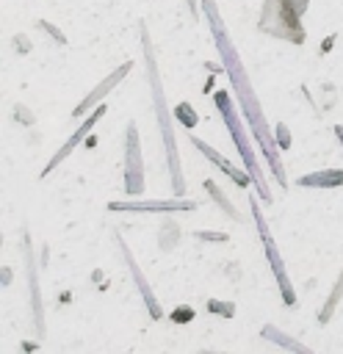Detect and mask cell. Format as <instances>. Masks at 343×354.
<instances>
[{"label":"cell","instance_id":"cell-15","mask_svg":"<svg viewBox=\"0 0 343 354\" xmlns=\"http://www.w3.org/2000/svg\"><path fill=\"white\" fill-rule=\"evenodd\" d=\"M177 241H180V227H177L172 218H166V221L160 224V230H158V243H160L163 252H172V249L177 246Z\"/></svg>","mask_w":343,"mask_h":354},{"label":"cell","instance_id":"cell-24","mask_svg":"<svg viewBox=\"0 0 343 354\" xmlns=\"http://www.w3.org/2000/svg\"><path fill=\"white\" fill-rule=\"evenodd\" d=\"M335 39H337L335 33H332V36H326V39H324V44H321V53H326V50H332V41H335Z\"/></svg>","mask_w":343,"mask_h":354},{"label":"cell","instance_id":"cell-11","mask_svg":"<svg viewBox=\"0 0 343 354\" xmlns=\"http://www.w3.org/2000/svg\"><path fill=\"white\" fill-rule=\"evenodd\" d=\"M130 66H133L130 61H127V64H119V66H116V69H113L108 77H102V80H100V83H97V86H94V88H91V91H89V94H86V97H83V100L75 105L72 116H86V111L97 108V105L105 100V94H111V88H113L116 83H122V80H124V75L130 72Z\"/></svg>","mask_w":343,"mask_h":354},{"label":"cell","instance_id":"cell-19","mask_svg":"<svg viewBox=\"0 0 343 354\" xmlns=\"http://www.w3.org/2000/svg\"><path fill=\"white\" fill-rule=\"evenodd\" d=\"M194 238L196 241H207V243H227L230 241V235L227 232H216V230H199V232H194Z\"/></svg>","mask_w":343,"mask_h":354},{"label":"cell","instance_id":"cell-10","mask_svg":"<svg viewBox=\"0 0 343 354\" xmlns=\"http://www.w3.org/2000/svg\"><path fill=\"white\" fill-rule=\"evenodd\" d=\"M105 111H108V108H105V102H100L97 108H91V113L86 116V122H83V124H80V127H77V130H75V133L66 138V144H64V147H61V149H58V152L50 158V163L41 169V177H47V174H50V171H53V169H55V166H58L64 158H69V155H72V149H75V147H77V144H80V141H83V138L91 133V127H94V124H97V122L105 116Z\"/></svg>","mask_w":343,"mask_h":354},{"label":"cell","instance_id":"cell-22","mask_svg":"<svg viewBox=\"0 0 343 354\" xmlns=\"http://www.w3.org/2000/svg\"><path fill=\"white\" fill-rule=\"evenodd\" d=\"M36 25H39V30H44V33H50V36L55 39V44H66V36H64V33H61L58 28H53L50 22H44V19H41V22H36Z\"/></svg>","mask_w":343,"mask_h":354},{"label":"cell","instance_id":"cell-16","mask_svg":"<svg viewBox=\"0 0 343 354\" xmlns=\"http://www.w3.org/2000/svg\"><path fill=\"white\" fill-rule=\"evenodd\" d=\"M205 191L213 196V202H216V205H219V207H221V210H224L230 218H238V210H235V205L227 199V194H224V191H221V188H219L213 180H205Z\"/></svg>","mask_w":343,"mask_h":354},{"label":"cell","instance_id":"cell-14","mask_svg":"<svg viewBox=\"0 0 343 354\" xmlns=\"http://www.w3.org/2000/svg\"><path fill=\"white\" fill-rule=\"evenodd\" d=\"M340 299H343V271H340V277H337V282H335L332 293L326 296V301H324V307H321V313H318V324H321V326L332 318V313H335V307H337V301H340Z\"/></svg>","mask_w":343,"mask_h":354},{"label":"cell","instance_id":"cell-20","mask_svg":"<svg viewBox=\"0 0 343 354\" xmlns=\"http://www.w3.org/2000/svg\"><path fill=\"white\" fill-rule=\"evenodd\" d=\"M274 138H277V147H279V149H288V147H290V130L285 127V122H279V124H277Z\"/></svg>","mask_w":343,"mask_h":354},{"label":"cell","instance_id":"cell-2","mask_svg":"<svg viewBox=\"0 0 343 354\" xmlns=\"http://www.w3.org/2000/svg\"><path fill=\"white\" fill-rule=\"evenodd\" d=\"M141 41H144V61H147V77H149V91H152V108L160 124V136H163V149H166V160H169V177H172V188L174 196L185 194V180H183V169H180V152H177V141H174V127H172V111L166 105V94L160 86V75H158V64H155V53H152V41H149V30L147 25H141Z\"/></svg>","mask_w":343,"mask_h":354},{"label":"cell","instance_id":"cell-21","mask_svg":"<svg viewBox=\"0 0 343 354\" xmlns=\"http://www.w3.org/2000/svg\"><path fill=\"white\" fill-rule=\"evenodd\" d=\"M174 324H188L191 318H194V310L188 307V304H180L177 310H172V315H169Z\"/></svg>","mask_w":343,"mask_h":354},{"label":"cell","instance_id":"cell-17","mask_svg":"<svg viewBox=\"0 0 343 354\" xmlns=\"http://www.w3.org/2000/svg\"><path fill=\"white\" fill-rule=\"evenodd\" d=\"M172 113H174V119H180V124L185 127V130H194L196 127V122H199V116H196V111H194V105L191 102H177L174 108H172Z\"/></svg>","mask_w":343,"mask_h":354},{"label":"cell","instance_id":"cell-6","mask_svg":"<svg viewBox=\"0 0 343 354\" xmlns=\"http://www.w3.org/2000/svg\"><path fill=\"white\" fill-rule=\"evenodd\" d=\"M124 194L138 196L144 194V160H141V141L138 127L130 119L124 133Z\"/></svg>","mask_w":343,"mask_h":354},{"label":"cell","instance_id":"cell-12","mask_svg":"<svg viewBox=\"0 0 343 354\" xmlns=\"http://www.w3.org/2000/svg\"><path fill=\"white\" fill-rule=\"evenodd\" d=\"M296 185H302V188H340V185H343V169H321V171H310V174L299 177Z\"/></svg>","mask_w":343,"mask_h":354},{"label":"cell","instance_id":"cell-26","mask_svg":"<svg viewBox=\"0 0 343 354\" xmlns=\"http://www.w3.org/2000/svg\"><path fill=\"white\" fill-rule=\"evenodd\" d=\"M335 136H337V141L343 144V124H335Z\"/></svg>","mask_w":343,"mask_h":354},{"label":"cell","instance_id":"cell-1","mask_svg":"<svg viewBox=\"0 0 343 354\" xmlns=\"http://www.w3.org/2000/svg\"><path fill=\"white\" fill-rule=\"evenodd\" d=\"M202 14L207 17V25H210V30H213L216 47H219V53H221V66H224V72L230 75L232 94H235V100H238V108H241V113H243V119H246L252 136H254L257 144L263 147V158L268 160L274 180H277L282 188H288L285 169H282V163H279L277 138H274V133L268 130V122H266L263 108H260V102H257V94L252 91V83H249V75H246V69H243V61H241L238 50H235L232 41H230V33H227V28H224V22H221V14L216 11V3H213V0H202Z\"/></svg>","mask_w":343,"mask_h":354},{"label":"cell","instance_id":"cell-8","mask_svg":"<svg viewBox=\"0 0 343 354\" xmlns=\"http://www.w3.org/2000/svg\"><path fill=\"white\" fill-rule=\"evenodd\" d=\"M116 243H119V252H122V257H124V266H127V271H130V277H133V282H136V288H138V293H141V299H144V304H147V313L152 315V321H160V318H163V310H160V304H158V299H155V293H152L147 277L141 274V268H138L133 252L127 249V243L122 241V235H116Z\"/></svg>","mask_w":343,"mask_h":354},{"label":"cell","instance_id":"cell-25","mask_svg":"<svg viewBox=\"0 0 343 354\" xmlns=\"http://www.w3.org/2000/svg\"><path fill=\"white\" fill-rule=\"evenodd\" d=\"M188 3V11H191V17L196 19V0H185Z\"/></svg>","mask_w":343,"mask_h":354},{"label":"cell","instance_id":"cell-5","mask_svg":"<svg viewBox=\"0 0 343 354\" xmlns=\"http://www.w3.org/2000/svg\"><path fill=\"white\" fill-rule=\"evenodd\" d=\"M257 199H260V196H252V216H254V224H257V235H260V241H263V252H266L268 266H271V271H274V279H277V285H279V296H282V301H285L288 307H293V304H296V290H293L290 277H288V271H285V263H282V257H279V252H277V246H274V238H271V232H268V224H266V218H263V213H260V202H257Z\"/></svg>","mask_w":343,"mask_h":354},{"label":"cell","instance_id":"cell-13","mask_svg":"<svg viewBox=\"0 0 343 354\" xmlns=\"http://www.w3.org/2000/svg\"><path fill=\"white\" fill-rule=\"evenodd\" d=\"M260 335L266 337V340H271V343H277V346H282V348H290V351H299V354H310V348L304 346V343H299V340H293V337H288V335H282L274 324H266L263 329H260Z\"/></svg>","mask_w":343,"mask_h":354},{"label":"cell","instance_id":"cell-3","mask_svg":"<svg viewBox=\"0 0 343 354\" xmlns=\"http://www.w3.org/2000/svg\"><path fill=\"white\" fill-rule=\"evenodd\" d=\"M213 100H216V108H219V113H221V119H224V124H227V130H230V136H232L235 149L241 152V160H243L246 171L252 174V183H254V188H257V196L263 199V205H271L274 196H271V188H268V183H266V177H263V169H260L257 158H254V149H252V144H249L252 130H249L243 113L235 111V105H232V100H230L227 91H216Z\"/></svg>","mask_w":343,"mask_h":354},{"label":"cell","instance_id":"cell-9","mask_svg":"<svg viewBox=\"0 0 343 354\" xmlns=\"http://www.w3.org/2000/svg\"><path fill=\"white\" fill-rule=\"evenodd\" d=\"M188 141H191V144H194V147H196V149H199V152H202V155H205V158H207L213 166H219V169H221V171H224V174H227V177H230L235 185H241V188L254 185V183H252V174H249L246 169H238L235 163H230V160H227V158H224V155H221L216 147H210L207 141L196 138L194 133H188Z\"/></svg>","mask_w":343,"mask_h":354},{"label":"cell","instance_id":"cell-7","mask_svg":"<svg viewBox=\"0 0 343 354\" xmlns=\"http://www.w3.org/2000/svg\"><path fill=\"white\" fill-rule=\"evenodd\" d=\"M194 207H196V199H183V196H174V199H141V202L130 199V202H111L108 205V210H113V213H122V210H127V213H177V210L188 213Z\"/></svg>","mask_w":343,"mask_h":354},{"label":"cell","instance_id":"cell-18","mask_svg":"<svg viewBox=\"0 0 343 354\" xmlns=\"http://www.w3.org/2000/svg\"><path fill=\"white\" fill-rule=\"evenodd\" d=\"M207 310H210L213 315H221V318H232V315H235V304H232V301L207 299Z\"/></svg>","mask_w":343,"mask_h":354},{"label":"cell","instance_id":"cell-23","mask_svg":"<svg viewBox=\"0 0 343 354\" xmlns=\"http://www.w3.org/2000/svg\"><path fill=\"white\" fill-rule=\"evenodd\" d=\"M14 119H17V122L22 119L25 124H33V116L28 113V108H25V105H17V108H14Z\"/></svg>","mask_w":343,"mask_h":354},{"label":"cell","instance_id":"cell-4","mask_svg":"<svg viewBox=\"0 0 343 354\" xmlns=\"http://www.w3.org/2000/svg\"><path fill=\"white\" fill-rule=\"evenodd\" d=\"M310 0H263L260 8V33L274 39H285L290 44H304L307 33L302 25V14L307 11Z\"/></svg>","mask_w":343,"mask_h":354}]
</instances>
